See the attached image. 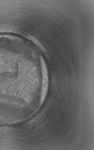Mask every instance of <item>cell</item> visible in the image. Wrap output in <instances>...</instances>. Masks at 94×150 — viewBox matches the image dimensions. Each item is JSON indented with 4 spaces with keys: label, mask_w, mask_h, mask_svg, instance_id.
Listing matches in <instances>:
<instances>
[{
    "label": "cell",
    "mask_w": 94,
    "mask_h": 150,
    "mask_svg": "<svg viewBox=\"0 0 94 150\" xmlns=\"http://www.w3.org/2000/svg\"><path fill=\"white\" fill-rule=\"evenodd\" d=\"M41 62L43 75V93L42 94V99L43 100L44 99L45 96L47 92L48 82L47 69L45 64L42 59Z\"/></svg>",
    "instance_id": "cell-1"
}]
</instances>
